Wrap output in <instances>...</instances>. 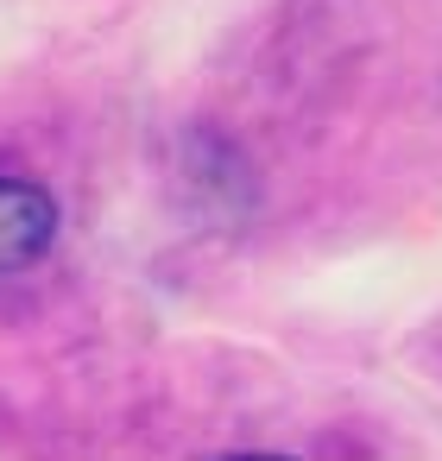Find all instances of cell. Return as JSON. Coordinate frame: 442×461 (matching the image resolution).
<instances>
[{
    "label": "cell",
    "instance_id": "6da1fadb",
    "mask_svg": "<svg viewBox=\"0 0 442 461\" xmlns=\"http://www.w3.org/2000/svg\"><path fill=\"white\" fill-rule=\"evenodd\" d=\"M58 240V196L32 177L0 171V278L39 266Z\"/></svg>",
    "mask_w": 442,
    "mask_h": 461
}]
</instances>
